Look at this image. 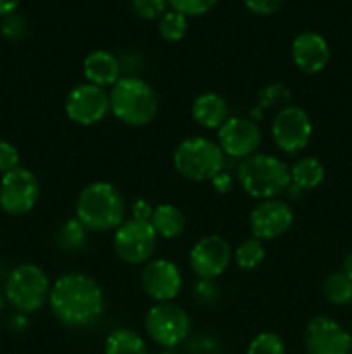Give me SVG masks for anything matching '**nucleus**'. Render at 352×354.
Masks as SVG:
<instances>
[{
  "instance_id": "obj_1",
  "label": "nucleus",
  "mask_w": 352,
  "mask_h": 354,
  "mask_svg": "<svg viewBox=\"0 0 352 354\" xmlns=\"http://www.w3.org/2000/svg\"><path fill=\"white\" fill-rule=\"evenodd\" d=\"M48 304L61 324L88 327L102 315L104 290L86 273H66L52 286Z\"/></svg>"
},
{
  "instance_id": "obj_2",
  "label": "nucleus",
  "mask_w": 352,
  "mask_h": 354,
  "mask_svg": "<svg viewBox=\"0 0 352 354\" xmlns=\"http://www.w3.org/2000/svg\"><path fill=\"white\" fill-rule=\"evenodd\" d=\"M124 199L113 183H90L76 199V218L90 232L116 230L124 221Z\"/></svg>"
},
{
  "instance_id": "obj_3",
  "label": "nucleus",
  "mask_w": 352,
  "mask_h": 354,
  "mask_svg": "<svg viewBox=\"0 0 352 354\" xmlns=\"http://www.w3.org/2000/svg\"><path fill=\"white\" fill-rule=\"evenodd\" d=\"M237 178L245 194L259 201L276 199L290 189V168L271 154H252L242 159Z\"/></svg>"
},
{
  "instance_id": "obj_4",
  "label": "nucleus",
  "mask_w": 352,
  "mask_h": 354,
  "mask_svg": "<svg viewBox=\"0 0 352 354\" xmlns=\"http://www.w3.org/2000/svg\"><path fill=\"white\" fill-rule=\"evenodd\" d=\"M110 113L128 127H145L155 118L159 99L155 90L138 76L119 78L109 93Z\"/></svg>"
},
{
  "instance_id": "obj_5",
  "label": "nucleus",
  "mask_w": 352,
  "mask_h": 354,
  "mask_svg": "<svg viewBox=\"0 0 352 354\" xmlns=\"http://www.w3.org/2000/svg\"><path fill=\"white\" fill-rule=\"evenodd\" d=\"M175 169L186 180L206 182L213 180L224 168V152L217 142L206 137L183 140L173 154Z\"/></svg>"
},
{
  "instance_id": "obj_6",
  "label": "nucleus",
  "mask_w": 352,
  "mask_h": 354,
  "mask_svg": "<svg viewBox=\"0 0 352 354\" xmlns=\"http://www.w3.org/2000/svg\"><path fill=\"white\" fill-rule=\"evenodd\" d=\"M50 280L47 273L37 265L24 263L16 266L7 277L3 296L6 301L19 311L21 315H30L41 310L50 297Z\"/></svg>"
},
{
  "instance_id": "obj_7",
  "label": "nucleus",
  "mask_w": 352,
  "mask_h": 354,
  "mask_svg": "<svg viewBox=\"0 0 352 354\" xmlns=\"http://www.w3.org/2000/svg\"><path fill=\"white\" fill-rule=\"evenodd\" d=\"M188 313L175 303H157L145 315V330L155 344L173 349L186 341L190 334Z\"/></svg>"
},
{
  "instance_id": "obj_8",
  "label": "nucleus",
  "mask_w": 352,
  "mask_h": 354,
  "mask_svg": "<svg viewBox=\"0 0 352 354\" xmlns=\"http://www.w3.org/2000/svg\"><path fill=\"white\" fill-rule=\"evenodd\" d=\"M114 251L121 261L128 265H141L150 259L157 245V234L152 228L150 221L124 220L114 230Z\"/></svg>"
},
{
  "instance_id": "obj_9",
  "label": "nucleus",
  "mask_w": 352,
  "mask_h": 354,
  "mask_svg": "<svg viewBox=\"0 0 352 354\" xmlns=\"http://www.w3.org/2000/svg\"><path fill=\"white\" fill-rule=\"evenodd\" d=\"M40 199V182L26 168H16L0 180V209L10 216H23L37 206Z\"/></svg>"
},
{
  "instance_id": "obj_10",
  "label": "nucleus",
  "mask_w": 352,
  "mask_h": 354,
  "mask_svg": "<svg viewBox=\"0 0 352 354\" xmlns=\"http://www.w3.org/2000/svg\"><path fill=\"white\" fill-rule=\"evenodd\" d=\"M271 135L280 151L286 154L302 151L313 137V123L309 114L302 107H282L273 120Z\"/></svg>"
},
{
  "instance_id": "obj_11",
  "label": "nucleus",
  "mask_w": 352,
  "mask_h": 354,
  "mask_svg": "<svg viewBox=\"0 0 352 354\" xmlns=\"http://www.w3.org/2000/svg\"><path fill=\"white\" fill-rule=\"evenodd\" d=\"M66 116L76 124L92 127L100 123L110 111L109 95L106 90L92 83H81L75 86L66 97Z\"/></svg>"
},
{
  "instance_id": "obj_12",
  "label": "nucleus",
  "mask_w": 352,
  "mask_h": 354,
  "mask_svg": "<svg viewBox=\"0 0 352 354\" xmlns=\"http://www.w3.org/2000/svg\"><path fill=\"white\" fill-rule=\"evenodd\" d=\"M190 268L200 280H214L223 275L231 263V248L219 235H206L190 251Z\"/></svg>"
},
{
  "instance_id": "obj_13",
  "label": "nucleus",
  "mask_w": 352,
  "mask_h": 354,
  "mask_svg": "<svg viewBox=\"0 0 352 354\" xmlns=\"http://www.w3.org/2000/svg\"><path fill=\"white\" fill-rule=\"evenodd\" d=\"M307 354H349L352 335L333 318L314 317L304 332Z\"/></svg>"
},
{
  "instance_id": "obj_14",
  "label": "nucleus",
  "mask_w": 352,
  "mask_h": 354,
  "mask_svg": "<svg viewBox=\"0 0 352 354\" xmlns=\"http://www.w3.org/2000/svg\"><path fill=\"white\" fill-rule=\"evenodd\" d=\"M262 140V133L254 120L242 116L228 118L217 130V145L224 156L245 159L255 154Z\"/></svg>"
},
{
  "instance_id": "obj_15",
  "label": "nucleus",
  "mask_w": 352,
  "mask_h": 354,
  "mask_svg": "<svg viewBox=\"0 0 352 354\" xmlns=\"http://www.w3.org/2000/svg\"><path fill=\"white\" fill-rule=\"evenodd\" d=\"M183 286L182 272L171 259H152L141 272V287L150 299L171 303Z\"/></svg>"
},
{
  "instance_id": "obj_16",
  "label": "nucleus",
  "mask_w": 352,
  "mask_h": 354,
  "mask_svg": "<svg viewBox=\"0 0 352 354\" xmlns=\"http://www.w3.org/2000/svg\"><path fill=\"white\" fill-rule=\"evenodd\" d=\"M251 232L259 241H273L285 235L293 225V211L278 199L262 201L252 209L248 218Z\"/></svg>"
},
{
  "instance_id": "obj_17",
  "label": "nucleus",
  "mask_w": 352,
  "mask_h": 354,
  "mask_svg": "<svg viewBox=\"0 0 352 354\" xmlns=\"http://www.w3.org/2000/svg\"><path fill=\"white\" fill-rule=\"evenodd\" d=\"M292 61L302 73L316 75L330 62V45L316 31H304L292 41Z\"/></svg>"
},
{
  "instance_id": "obj_18",
  "label": "nucleus",
  "mask_w": 352,
  "mask_h": 354,
  "mask_svg": "<svg viewBox=\"0 0 352 354\" xmlns=\"http://www.w3.org/2000/svg\"><path fill=\"white\" fill-rule=\"evenodd\" d=\"M121 61L109 50H93L83 61V75L92 85L106 88L121 78Z\"/></svg>"
},
{
  "instance_id": "obj_19",
  "label": "nucleus",
  "mask_w": 352,
  "mask_h": 354,
  "mask_svg": "<svg viewBox=\"0 0 352 354\" xmlns=\"http://www.w3.org/2000/svg\"><path fill=\"white\" fill-rule=\"evenodd\" d=\"M192 118L206 130H219L228 120V104L214 92H204L195 97L192 104Z\"/></svg>"
},
{
  "instance_id": "obj_20",
  "label": "nucleus",
  "mask_w": 352,
  "mask_h": 354,
  "mask_svg": "<svg viewBox=\"0 0 352 354\" xmlns=\"http://www.w3.org/2000/svg\"><path fill=\"white\" fill-rule=\"evenodd\" d=\"M150 225L157 237L176 239L185 230V214L175 204H159L154 207L150 216Z\"/></svg>"
},
{
  "instance_id": "obj_21",
  "label": "nucleus",
  "mask_w": 352,
  "mask_h": 354,
  "mask_svg": "<svg viewBox=\"0 0 352 354\" xmlns=\"http://www.w3.org/2000/svg\"><path fill=\"white\" fill-rule=\"evenodd\" d=\"M324 180V166L321 165L320 159L307 158L299 159L295 165L290 168V185L293 190L302 192V190H313L320 187Z\"/></svg>"
},
{
  "instance_id": "obj_22",
  "label": "nucleus",
  "mask_w": 352,
  "mask_h": 354,
  "mask_svg": "<svg viewBox=\"0 0 352 354\" xmlns=\"http://www.w3.org/2000/svg\"><path fill=\"white\" fill-rule=\"evenodd\" d=\"M106 354H148L144 339L130 328H116L106 339Z\"/></svg>"
},
{
  "instance_id": "obj_23",
  "label": "nucleus",
  "mask_w": 352,
  "mask_h": 354,
  "mask_svg": "<svg viewBox=\"0 0 352 354\" xmlns=\"http://www.w3.org/2000/svg\"><path fill=\"white\" fill-rule=\"evenodd\" d=\"M324 296L335 306L352 303V280L344 272H333L324 280Z\"/></svg>"
},
{
  "instance_id": "obj_24",
  "label": "nucleus",
  "mask_w": 352,
  "mask_h": 354,
  "mask_svg": "<svg viewBox=\"0 0 352 354\" xmlns=\"http://www.w3.org/2000/svg\"><path fill=\"white\" fill-rule=\"evenodd\" d=\"M235 263H237L238 268L242 270H254L264 261L266 258V249L262 241L252 237L247 241L240 242L237 249H235Z\"/></svg>"
},
{
  "instance_id": "obj_25",
  "label": "nucleus",
  "mask_w": 352,
  "mask_h": 354,
  "mask_svg": "<svg viewBox=\"0 0 352 354\" xmlns=\"http://www.w3.org/2000/svg\"><path fill=\"white\" fill-rule=\"evenodd\" d=\"M157 30L159 35H161L166 41L175 44V41H179L185 38L186 31H188V17L171 9L159 19Z\"/></svg>"
},
{
  "instance_id": "obj_26",
  "label": "nucleus",
  "mask_w": 352,
  "mask_h": 354,
  "mask_svg": "<svg viewBox=\"0 0 352 354\" xmlns=\"http://www.w3.org/2000/svg\"><path fill=\"white\" fill-rule=\"evenodd\" d=\"M247 354H285V342L275 332H261L251 341Z\"/></svg>"
},
{
  "instance_id": "obj_27",
  "label": "nucleus",
  "mask_w": 352,
  "mask_h": 354,
  "mask_svg": "<svg viewBox=\"0 0 352 354\" xmlns=\"http://www.w3.org/2000/svg\"><path fill=\"white\" fill-rule=\"evenodd\" d=\"M86 228L79 223L78 218H71L62 225L61 232H59V241L66 249H81L86 242Z\"/></svg>"
},
{
  "instance_id": "obj_28",
  "label": "nucleus",
  "mask_w": 352,
  "mask_h": 354,
  "mask_svg": "<svg viewBox=\"0 0 352 354\" xmlns=\"http://www.w3.org/2000/svg\"><path fill=\"white\" fill-rule=\"evenodd\" d=\"M219 0H168L173 10L182 12L186 17H195L207 14L217 6Z\"/></svg>"
},
{
  "instance_id": "obj_29",
  "label": "nucleus",
  "mask_w": 352,
  "mask_h": 354,
  "mask_svg": "<svg viewBox=\"0 0 352 354\" xmlns=\"http://www.w3.org/2000/svg\"><path fill=\"white\" fill-rule=\"evenodd\" d=\"M135 14L141 19H161L168 12V0H131Z\"/></svg>"
},
{
  "instance_id": "obj_30",
  "label": "nucleus",
  "mask_w": 352,
  "mask_h": 354,
  "mask_svg": "<svg viewBox=\"0 0 352 354\" xmlns=\"http://www.w3.org/2000/svg\"><path fill=\"white\" fill-rule=\"evenodd\" d=\"M0 33L2 37H6L7 40L16 41L26 35V21L19 14H10V16L3 17L2 24H0Z\"/></svg>"
},
{
  "instance_id": "obj_31",
  "label": "nucleus",
  "mask_w": 352,
  "mask_h": 354,
  "mask_svg": "<svg viewBox=\"0 0 352 354\" xmlns=\"http://www.w3.org/2000/svg\"><path fill=\"white\" fill-rule=\"evenodd\" d=\"M290 99V93L285 86L282 85H271L268 88H264L259 95V106L255 109H268L271 106H280V104H285L289 102Z\"/></svg>"
},
{
  "instance_id": "obj_32",
  "label": "nucleus",
  "mask_w": 352,
  "mask_h": 354,
  "mask_svg": "<svg viewBox=\"0 0 352 354\" xmlns=\"http://www.w3.org/2000/svg\"><path fill=\"white\" fill-rule=\"evenodd\" d=\"M19 161L21 156L16 145L7 140H0V173L6 175L12 169L19 168Z\"/></svg>"
},
{
  "instance_id": "obj_33",
  "label": "nucleus",
  "mask_w": 352,
  "mask_h": 354,
  "mask_svg": "<svg viewBox=\"0 0 352 354\" xmlns=\"http://www.w3.org/2000/svg\"><path fill=\"white\" fill-rule=\"evenodd\" d=\"M285 0H244V6L257 16H271L278 12Z\"/></svg>"
},
{
  "instance_id": "obj_34",
  "label": "nucleus",
  "mask_w": 352,
  "mask_h": 354,
  "mask_svg": "<svg viewBox=\"0 0 352 354\" xmlns=\"http://www.w3.org/2000/svg\"><path fill=\"white\" fill-rule=\"evenodd\" d=\"M195 297L200 303H213L217 297V289L213 280H200L195 286Z\"/></svg>"
},
{
  "instance_id": "obj_35",
  "label": "nucleus",
  "mask_w": 352,
  "mask_h": 354,
  "mask_svg": "<svg viewBox=\"0 0 352 354\" xmlns=\"http://www.w3.org/2000/svg\"><path fill=\"white\" fill-rule=\"evenodd\" d=\"M131 213H133L135 220L141 221H150L152 213H154V207L148 203L147 199H138L133 203V207H131Z\"/></svg>"
},
{
  "instance_id": "obj_36",
  "label": "nucleus",
  "mask_w": 352,
  "mask_h": 354,
  "mask_svg": "<svg viewBox=\"0 0 352 354\" xmlns=\"http://www.w3.org/2000/svg\"><path fill=\"white\" fill-rule=\"evenodd\" d=\"M211 183H213L214 190L219 194H228L231 190V187H233V180H231V175H228L226 171H221L217 173L216 176H214L213 180H211Z\"/></svg>"
},
{
  "instance_id": "obj_37",
  "label": "nucleus",
  "mask_w": 352,
  "mask_h": 354,
  "mask_svg": "<svg viewBox=\"0 0 352 354\" xmlns=\"http://www.w3.org/2000/svg\"><path fill=\"white\" fill-rule=\"evenodd\" d=\"M19 3L21 0H0V16L6 17L14 14L17 10V7H19Z\"/></svg>"
},
{
  "instance_id": "obj_38",
  "label": "nucleus",
  "mask_w": 352,
  "mask_h": 354,
  "mask_svg": "<svg viewBox=\"0 0 352 354\" xmlns=\"http://www.w3.org/2000/svg\"><path fill=\"white\" fill-rule=\"evenodd\" d=\"M342 272L352 280V252H349L344 259V266H342Z\"/></svg>"
},
{
  "instance_id": "obj_39",
  "label": "nucleus",
  "mask_w": 352,
  "mask_h": 354,
  "mask_svg": "<svg viewBox=\"0 0 352 354\" xmlns=\"http://www.w3.org/2000/svg\"><path fill=\"white\" fill-rule=\"evenodd\" d=\"M3 304H6V296H3V294L0 292V311L3 310Z\"/></svg>"
},
{
  "instance_id": "obj_40",
  "label": "nucleus",
  "mask_w": 352,
  "mask_h": 354,
  "mask_svg": "<svg viewBox=\"0 0 352 354\" xmlns=\"http://www.w3.org/2000/svg\"><path fill=\"white\" fill-rule=\"evenodd\" d=\"M162 354H171V353H162Z\"/></svg>"
},
{
  "instance_id": "obj_41",
  "label": "nucleus",
  "mask_w": 352,
  "mask_h": 354,
  "mask_svg": "<svg viewBox=\"0 0 352 354\" xmlns=\"http://www.w3.org/2000/svg\"><path fill=\"white\" fill-rule=\"evenodd\" d=\"M351 353H352V346H351Z\"/></svg>"
}]
</instances>
